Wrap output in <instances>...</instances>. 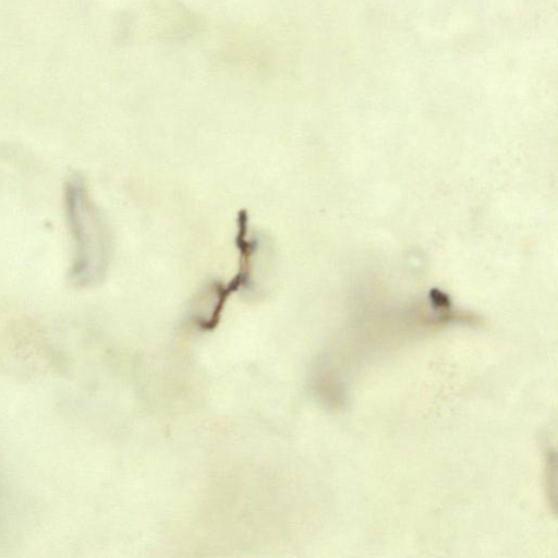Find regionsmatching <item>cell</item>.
Wrapping results in <instances>:
<instances>
[{"label": "cell", "mask_w": 558, "mask_h": 558, "mask_svg": "<svg viewBox=\"0 0 558 558\" xmlns=\"http://www.w3.org/2000/svg\"><path fill=\"white\" fill-rule=\"evenodd\" d=\"M63 201L72 240L70 282L77 288L96 286L109 260L110 239L105 219L80 174L68 178Z\"/></svg>", "instance_id": "obj_1"}]
</instances>
